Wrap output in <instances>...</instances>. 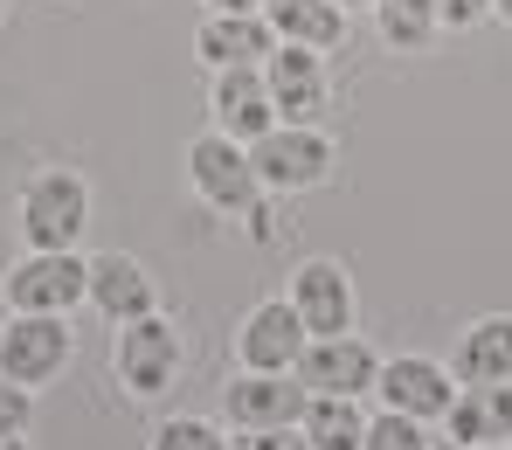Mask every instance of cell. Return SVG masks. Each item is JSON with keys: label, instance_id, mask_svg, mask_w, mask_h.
I'll return each instance as SVG.
<instances>
[{"label": "cell", "instance_id": "cell-31", "mask_svg": "<svg viewBox=\"0 0 512 450\" xmlns=\"http://www.w3.org/2000/svg\"><path fill=\"white\" fill-rule=\"evenodd\" d=\"M478 450H506V444H478Z\"/></svg>", "mask_w": 512, "mask_h": 450}, {"label": "cell", "instance_id": "cell-4", "mask_svg": "<svg viewBox=\"0 0 512 450\" xmlns=\"http://www.w3.org/2000/svg\"><path fill=\"white\" fill-rule=\"evenodd\" d=\"M21 243L28 250H77V236L90 229V180L70 167H42L21 187Z\"/></svg>", "mask_w": 512, "mask_h": 450}, {"label": "cell", "instance_id": "cell-19", "mask_svg": "<svg viewBox=\"0 0 512 450\" xmlns=\"http://www.w3.org/2000/svg\"><path fill=\"white\" fill-rule=\"evenodd\" d=\"M298 437H305V450H360L367 409L353 395H312L305 416H298Z\"/></svg>", "mask_w": 512, "mask_h": 450}, {"label": "cell", "instance_id": "cell-13", "mask_svg": "<svg viewBox=\"0 0 512 450\" xmlns=\"http://www.w3.org/2000/svg\"><path fill=\"white\" fill-rule=\"evenodd\" d=\"M208 125L229 132L236 146H256L270 125H284L263 70H215V84H208Z\"/></svg>", "mask_w": 512, "mask_h": 450}, {"label": "cell", "instance_id": "cell-15", "mask_svg": "<svg viewBox=\"0 0 512 450\" xmlns=\"http://www.w3.org/2000/svg\"><path fill=\"white\" fill-rule=\"evenodd\" d=\"M111 326H125V319H146V312H160V291H153V277L139 257H125V250H111V257H90V298Z\"/></svg>", "mask_w": 512, "mask_h": 450}, {"label": "cell", "instance_id": "cell-30", "mask_svg": "<svg viewBox=\"0 0 512 450\" xmlns=\"http://www.w3.org/2000/svg\"><path fill=\"white\" fill-rule=\"evenodd\" d=\"M7 14H14V0H0V21H7Z\"/></svg>", "mask_w": 512, "mask_h": 450}, {"label": "cell", "instance_id": "cell-6", "mask_svg": "<svg viewBox=\"0 0 512 450\" xmlns=\"http://www.w3.org/2000/svg\"><path fill=\"white\" fill-rule=\"evenodd\" d=\"M70 354H77L70 319H56V312H7V326H0V374L14 388H49L70 367Z\"/></svg>", "mask_w": 512, "mask_h": 450}, {"label": "cell", "instance_id": "cell-9", "mask_svg": "<svg viewBox=\"0 0 512 450\" xmlns=\"http://www.w3.org/2000/svg\"><path fill=\"white\" fill-rule=\"evenodd\" d=\"M381 409L395 416H416V423H443L450 402H457V374L450 360H429V354H395L381 360V381H374Z\"/></svg>", "mask_w": 512, "mask_h": 450}, {"label": "cell", "instance_id": "cell-28", "mask_svg": "<svg viewBox=\"0 0 512 450\" xmlns=\"http://www.w3.org/2000/svg\"><path fill=\"white\" fill-rule=\"evenodd\" d=\"M0 450H28V444H21V437H14V430H0Z\"/></svg>", "mask_w": 512, "mask_h": 450}, {"label": "cell", "instance_id": "cell-25", "mask_svg": "<svg viewBox=\"0 0 512 450\" xmlns=\"http://www.w3.org/2000/svg\"><path fill=\"white\" fill-rule=\"evenodd\" d=\"M492 7H499V0H436L443 28H457V35H464V28H485V21H492Z\"/></svg>", "mask_w": 512, "mask_h": 450}, {"label": "cell", "instance_id": "cell-10", "mask_svg": "<svg viewBox=\"0 0 512 450\" xmlns=\"http://www.w3.org/2000/svg\"><path fill=\"white\" fill-rule=\"evenodd\" d=\"M305 388H298V374H256V367H236L229 374V388H222V416H229V430H291L298 416H305Z\"/></svg>", "mask_w": 512, "mask_h": 450}, {"label": "cell", "instance_id": "cell-17", "mask_svg": "<svg viewBox=\"0 0 512 450\" xmlns=\"http://www.w3.org/2000/svg\"><path fill=\"white\" fill-rule=\"evenodd\" d=\"M263 21H270L277 42H298V49H319V56L346 49V28H353V14L333 0H263Z\"/></svg>", "mask_w": 512, "mask_h": 450}, {"label": "cell", "instance_id": "cell-1", "mask_svg": "<svg viewBox=\"0 0 512 450\" xmlns=\"http://www.w3.org/2000/svg\"><path fill=\"white\" fill-rule=\"evenodd\" d=\"M180 360H187V340H180V326H173L167 312H146V319L111 326V374L139 402L167 395L173 381H180Z\"/></svg>", "mask_w": 512, "mask_h": 450}, {"label": "cell", "instance_id": "cell-5", "mask_svg": "<svg viewBox=\"0 0 512 450\" xmlns=\"http://www.w3.org/2000/svg\"><path fill=\"white\" fill-rule=\"evenodd\" d=\"M0 298H7V312H56V319H70L90 298V257H77V250H28L0 277Z\"/></svg>", "mask_w": 512, "mask_h": 450}, {"label": "cell", "instance_id": "cell-18", "mask_svg": "<svg viewBox=\"0 0 512 450\" xmlns=\"http://www.w3.org/2000/svg\"><path fill=\"white\" fill-rule=\"evenodd\" d=\"M443 430L457 437V450H478V444L512 450V381H499V388H457Z\"/></svg>", "mask_w": 512, "mask_h": 450}, {"label": "cell", "instance_id": "cell-16", "mask_svg": "<svg viewBox=\"0 0 512 450\" xmlns=\"http://www.w3.org/2000/svg\"><path fill=\"white\" fill-rule=\"evenodd\" d=\"M450 374H457V388H499V381H512V319L506 312H492V319L457 333Z\"/></svg>", "mask_w": 512, "mask_h": 450}, {"label": "cell", "instance_id": "cell-7", "mask_svg": "<svg viewBox=\"0 0 512 450\" xmlns=\"http://www.w3.org/2000/svg\"><path fill=\"white\" fill-rule=\"evenodd\" d=\"M263 84L277 97V118L284 125H319L326 104H333V56L298 49V42H277L270 63H263Z\"/></svg>", "mask_w": 512, "mask_h": 450}, {"label": "cell", "instance_id": "cell-3", "mask_svg": "<svg viewBox=\"0 0 512 450\" xmlns=\"http://www.w3.org/2000/svg\"><path fill=\"white\" fill-rule=\"evenodd\" d=\"M250 167H256V180H263V194L291 201V194L326 187L333 167H340V153H333V139H326L319 125H270L250 146Z\"/></svg>", "mask_w": 512, "mask_h": 450}, {"label": "cell", "instance_id": "cell-24", "mask_svg": "<svg viewBox=\"0 0 512 450\" xmlns=\"http://www.w3.org/2000/svg\"><path fill=\"white\" fill-rule=\"evenodd\" d=\"M229 450H305L298 423L291 430H229Z\"/></svg>", "mask_w": 512, "mask_h": 450}, {"label": "cell", "instance_id": "cell-23", "mask_svg": "<svg viewBox=\"0 0 512 450\" xmlns=\"http://www.w3.org/2000/svg\"><path fill=\"white\" fill-rule=\"evenodd\" d=\"M28 423H35V388H14V381L0 374V430L28 437Z\"/></svg>", "mask_w": 512, "mask_h": 450}, {"label": "cell", "instance_id": "cell-22", "mask_svg": "<svg viewBox=\"0 0 512 450\" xmlns=\"http://www.w3.org/2000/svg\"><path fill=\"white\" fill-rule=\"evenodd\" d=\"M153 450H229V437L215 423H201V416H167L153 430Z\"/></svg>", "mask_w": 512, "mask_h": 450}, {"label": "cell", "instance_id": "cell-8", "mask_svg": "<svg viewBox=\"0 0 512 450\" xmlns=\"http://www.w3.org/2000/svg\"><path fill=\"white\" fill-rule=\"evenodd\" d=\"M291 312H298V326L312 333V340H340V333H353L360 326V298H353V277H346V264H333V257H312V264L291 270Z\"/></svg>", "mask_w": 512, "mask_h": 450}, {"label": "cell", "instance_id": "cell-29", "mask_svg": "<svg viewBox=\"0 0 512 450\" xmlns=\"http://www.w3.org/2000/svg\"><path fill=\"white\" fill-rule=\"evenodd\" d=\"M492 21H506V28H512V0H499V7H492Z\"/></svg>", "mask_w": 512, "mask_h": 450}, {"label": "cell", "instance_id": "cell-14", "mask_svg": "<svg viewBox=\"0 0 512 450\" xmlns=\"http://www.w3.org/2000/svg\"><path fill=\"white\" fill-rule=\"evenodd\" d=\"M270 49H277V35L263 14H201L194 21V56L208 77L215 70H263Z\"/></svg>", "mask_w": 512, "mask_h": 450}, {"label": "cell", "instance_id": "cell-27", "mask_svg": "<svg viewBox=\"0 0 512 450\" xmlns=\"http://www.w3.org/2000/svg\"><path fill=\"white\" fill-rule=\"evenodd\" d=\"M333 7H346V14H374L381 0H333Z\"/></svg>", "mask_w": 512, "mask_h": 450}, {"label": "cell", "instance_id": "cell-20", "mask_svg": "<svg viewBox=\"0 0 512 450\" xmlns=\"http://www.w3.org/2000/svg\"><path fill=\"white\" fill-rule=\"evenodd\" d=\"M374 28H381L388 49L423 56L429 42L443 35V14H436V0H381V7H374Z\"/></svg>", "mask_w": 512, "mask_h": 450}, {"label": "cell", "instance_id": "cell-12", "mask_svg": "<svg viewBox=\"0 0 512 450\" xmlns=\"http://www.w3.org/2000/svg\"><path fill=\"white\" fill-rule=\"evenodd\" d=\"M305 347H312V333L298 326L291 298H263L236 326V367H256V374H291Z\"/></svg>", "mask_w": 512, "mask_h": 450}, {"label": "cell", "instance_id": "cell-2", "mask_svg": "<svg viewBox=\"0 0 512 450\" xmlns=\"http://www.w3.org/2000/svg\"><path fill=\"white\" fill-rule=\"evenodd\" d=\"M180 174L194 187V201L201 208H215V215H250L256 201H263V180L250 167V146H236L229 132H201V139H187V153H180Z\"/></svg>", "mask_w": 512, "mask_h": 450}, {"label": "cell", "instance_id": "cell-26", "mask_svg": "<svg viewBox=\"0 0 512 450\" xmlns=\"http://www.w3.org/2000/svg\"><path fill=\"white\" fill-rule=\"evenodd\" d=\"M201 14H263V0H201Z\"/></svg>", "mask_w": 512, "mask_h": 450}, {"label": "cell", "instance_id": "cell-21", "mask_svg": "<svg viewBox=\"0 0 512 450\" xmlns=\"http://www.w3.org/2000/svg\"><path fill=\"white\" fill-rule=\"evenodd\" d=\"M360 450H429V423L381 409V416H367V437H360Z\"/></svg>", "mask_w": 512, "mask_h": 450}, {"label": "cell", "instance_id": "cell-11", "mask_svg": "<svg viewBox=\"0 0 512 450\" xmlns=\"http://www.w3.org/2000/svg\"><path fill=\"white\" fill-rule=\"evenodd\" d=\"M298 388L305 395H374V381H381V354L360 340V333H340V340H312L305 354H298Z\"/></svg>", "mask_w": 512, "mask_h": 450}]
</instances>
